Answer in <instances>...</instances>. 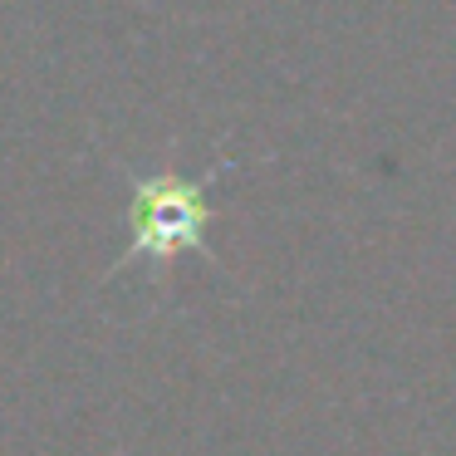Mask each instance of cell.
I'll return each mask as SVG.
<instances>
[{"label":"cell","mask_w":456,"mask_h":456,"mask_svg":"<svg viewBox=\"0 0 456 456\" xmlns=\"http://www.w3.org/2000/svg\"><path fill=\"white\" fill-rule=\"evenodd\" d=\"M201 226H207V201H201L197 182L158 177L148 187H138V201H133V250L172 256L182 246H197Z\"/></svg>","instance_id":"cell-1"}]
</instances>
